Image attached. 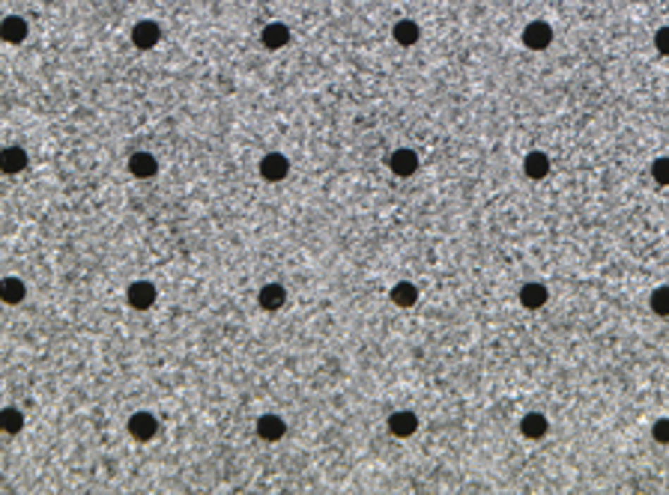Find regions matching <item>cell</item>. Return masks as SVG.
I'll list each match as a JSON object with an SVG mask.
<instances>
[{
    "instance_id": "obj_1",
    "label": "cell",
    "mask_w": 669,
    "mask_h": 495,
    "mask_svg": "<svg viewBox=\"0 0 669 495\" xmlns=\"http://www.w3.org/2000/svg\"><path fill=\"white\" fill-rule=\"evenodd\" d=\"M129 433L135 441H149L156 433H159V421H156V415H149V412H135L129 418Z\"/></svg>"
},
{
    "instance_id": "obj_2",
    "label": "cell",
    "mask_w": 669,
    "mask_h": 495,
    "mask_svg": "<svg viewBox=\"0 0 669 495\" xmlns=\"http://www.w3.org/2000/svg\"><path fill=\"white\" fill-rule=\"evenodd\" d=\"M550 42H553V27H550L547 21H532V24H526V30H523V45H526V48H532V51H544Z\"/></svg>"
},
{
    "instance_id": "obj_3",
    "label": "cell",
    "mask_w": 669,
    "mask_h": 495,
    "mask_svg": "<svg viewBox=\"0 0 669 495\" xmlns=\"http://www.w3.org/2000/svg\"><path fill=\"white\" fill-rule=\"evenodd\" d=\"M287 170H290V161L281 156V152H269V156H263V161H260V176L266 182H281L287 176Z\"/></svg>"
},
{
    "instance_id": "obj_4",
    "label": "cell",
    "mask_w": 669,
    "mask_h": 495,
    "mask_svg": "<svg viewBox=\"0 0 669 495\" xmlns=\"http://www.w3.org/2000/svg\"><path fill=\"white\" fill-rule=\"evenodd\" d=\"M125 299H129L135 311H147V308H153V301H156V287L149 281H135L129 287V293H125Z\"/></svg>"
},
{
    "instance_id": "obj_5",
    "label": "cell",
    "mask_w": 669,
    "mask_h": 495,
    "mask_svg": "<svg viewBox=\"0 0 669 495\" xmlns=\"http://www.w3.org/2000/svg\"><path fill=\"white\" fill-rule=\"evenodd\" d=\"M161 39V27L156 21H137L135 30H132V42L135 48H156V42Z\"/></svg>"
},
{
    "instance_id": "obj_6",
    "label": "cell",
    "mask_w": 669,
    "mask_h": 495,
    "mask_svg": "<svg viewBox=\"0 0 669 495\" xmlns=\"http://www.w3.org/2000/svg\"><path fill=\"white\" fill-rule=\"evenodd\" d=\"M388 430L395 433L398 439H410L415 430H419V418H415L412 412H407V409H400V412H391V418H388Z\"/></svg>"
},
{
    "instance_id": "obj_7",
    "label": "cell",
    "mask_w": 669,
    "mask_h": 495,
    "mask_svg": "<svg viewBox=\"0 0 669 495\" xmlns=\"http://www.w3.org/2000/svg\"><path fill=\"white\" fill-rule=\"evenodd\" d=\"M388 168L395 170V176H412L415 170H419V156H415L412 149H395L391 152Z\"/></svg>"
},
{
    "instance_id": "obj_8",
    "label": "cell",
    "mask_w": 669,
    "mask_h": 495,
    "mask_svg": "<svg viewBox=\"0 0 669 495\" xmlns=\"http://www.w3.org/2000/svg\"><path fill=\"white\" fill-rule=\"evenodd\" d=\"M260 42H263V48H269V51L284 48V45L290 42V30H287V24H281V21L266 24V27H263V33H260Z\"/></svg>"
},
{
    "instance_id": "obj_9",
    "label": "cell",
    "mask_w": 669,
    "mask_h": 495,
    "mask_svg": "<svg viewBox=\"0 0 669 495\" xmlns=\"http://www.w3.org/2000/svg\"><path fill=\"white\" fill-rule=\"evenodd\" d=\"M129 170L137 180H149V176L159 173V161H156V156H149V152H135L129 158Z\"/></svg>"
},
{
    "instance_id": "obj_10",
    "label": "cell",
    "mask_w": 669,
    "mask_h": 495,
    "mask_svg": "<svg viewBox=\"0 0 669 495\" xmlns=\"http://www.w3.org/2000/svg\"><path fill=\"white\" fill-rule=\"evenodd\" d=\"M287 433V427L278 415H263L257 418V436L260 439H266V441H278L281 436Z\"/></svg>"
},
{
    "instance_id": "obj_11",
    "label": "cell",
    "mask_w": 669,
    "mask_h": 495,
    "mask_svg": "<svg viewBox=\"0 0 669 495\" xmlns=\"http://www.w3.org/2000/svg\"><path fill=\"white\" fill-rule=\"evenodd\" d=\"M0 36H4L6 42H24L27 39V21L18 18V15H6L4 24H0Z\"/></svg>"
},
{
    "instance_id": "obj_12",
    "label": "cell",
    "mask_w": 669,
    "mask_h": 495,
    "mask_svg": "<svg viewBox=\"0 0 669 495\" xmlns=\"http://www.w3.org/2000/svg\"><path fill=\"white\" fill-rule=\"evenodd\" d=\"M287 301V293H284V287L281 284H266L257 293V304L263 311H278L281 304Z\"/></svg>"
},
{
    "instance_id": "obj_13",
    "label": "cell",
    "mask_w": 669,
    "mask_h": 495,
    "mask_svg": "<svg viewBox=\"0 0 669 495\" xmlns=\"http://www.w3.org/2000/svg\"><path fill=\"white\" fill-rule=\"evenodd\" d=\"M0 168H4L6 173H21L24 168H27V152H24L21 146H6L4 152H0Z\"/></svg>"
},
{
    "instance_id": "obj_14",
    "label": "cell",
    "mask_w": 669,
    "mask_h": 495,
    "mask_svg": "<svg viewBox=\"0 0 669 495\" xmlns=\"http://www.w3.org/2000/svg\"><path fill=\"white\" fill-rule=\"evenodd\" d=\"M523 170L529 180H544V176L550 173V158L544 156V152H529L526 161H523Z\"/></svg>"
},
{
    "instance_id": "obj_15",
    "label": "cell",
    "mask_w": 669,
    "mask_h": 495,
    "mask_svg": "<svg viewBox=\"0 0 669 495\" xmlns=\"http://www.w3.org/2000/svg\"><path fill=\"white\" fill-rule=\"evenodd\" d=\"M544 301H547V287H541V284H526L520 289V304L529 311H538V308H544Z\"/></svg>"
},
{
    "instance_id": "obj_16",
    "label": "cell",
    "mask_w": 669,
    "mask_h": 495,
    "mask_svg": "<svg viewBox=\"0 0 669 495\" xmlns=\"http://www.w3.org/2000/svg\"><path fill=\"white\" fill-rule=\"evenodd\" d=\"M520 433L526 436V439H541L547 433V418L541 415V412H529L523 421H520Z\"/></svg>"
},
{
    "instance_id": "obj_17",
    "label": "cell",
    "mask_w": 669,
    "mask_h": 495,
    "mask_svg": "<svg viewBox=\"0 0 669 495\" xmlns=\"http://www.w3.org/2000/svg\"><path fill=\"white\" fill-rule=\"evenodd\" d=\"M24 293H27V287H24V281H18V277H4V281H0V296H4L6 304L24 301Z\"/></svg>"
},
{
    "instance_id": "obj_18",
    "label": "cell",
    "mask_w": 669,
    "mask_h": 495,
    "mask_svg": "<svg viewBox=\"0 0 669 495\" xmlns=\"http://www.w3.org/2000/svg\"><path fill=\"white\" fill-rule=\"evenodd\" d=\"M419 36H422V30H419V24L415 21H410V18H403V21H398L395 24V39L400 42V45H415L419 42Z\"/></svg>"
},
{
    "instance_id": "obj_19",
    "label": "cell",
    "mask_w": 669,
    "mask_h": 495,
    "mask_svg": "<svg viewBox=\"0 0 669 495\" xmlns=\"http://www.w3.org/2000/svg\"><path fill=\"white\" fill-rule=\"evenodd\" d=\"M415 299H419V289H415V284H410V281H400V284H395V289H391V301L400 304V308H412Z\"/></svg>"
},
{
    "instance_id": "obj_20",
    "label": "cell",
    "mask_w": 669,
    "mask_h": 495,
    "mask_svg": "<svg viewBox=\"0 0 669 495\" xmlns=\"http://www.w3.org/2000/svg\"><path fill=\"white\" fill-rule=\"evenodd\" d=\"M0 427H4L9 436H16L18 430H24V415L16 409V406H6V409L0 412Z\"/></svg>"
},
{
    "instance_id": "obj_21",
    "label": "cell",
    "mask_w": 669,
    "mask_h": 495,
    "mask_svg": "<svg viewBox=\"0 0 669 495\" xmlns=\"http://www.w3.org/2000/svg\"><path fill=\"white\" fill-rule=\"evenodd\" d=\"M651 311L658 316H669V287H658L651 293Z\"/></svg>"
},
{
    "instance_id": "obj_22",
    "label": "cell",
    "mask_w": 669,
    "mask_h": 495,
    "mask_svg": "<svg viewBox=\"0 0 669 495\" xmlns=\"http://www.w3.org/2000/svg\"><path fill=\"white\" fill-rule=\"evenodd\" d=\"M651 176L658 180L661 185H669V158H658L651 164Z\"/></svg>"
},
{
    "instance_id": "obj_23",
    "label": "cell",
    "mask_w": 669,
    "mask_h": 495,
    "mask_svg": "<svg viewBox=\"0 0 669 495\" xmlns=\"http://www.w3.org/2000/svg\"><path fill=\"white\" fill-rule=\"evenodd\" d=\"M654 48H658L661 54L669 57V24H666V27H661L658 33H654Z\"/></svg>"
},
{
    "instance_id": "obj_24",
    "label": "cell",
    "mask_w": 669,
    "mask_h": 495,
    "mask_svg": "<svg viewBox=\"0 0 669 495\" xmlns=\"http://www.w3.org/2000/svg\"><path fill=\"white\" fill-rule=\"evenodd\" d=\"M651 433H654V439H658L661 445H669V418H661V421L654 424Z\"/></svg>"
}]
</instances>
